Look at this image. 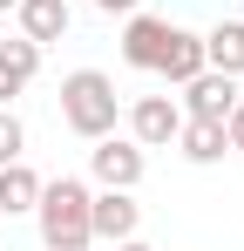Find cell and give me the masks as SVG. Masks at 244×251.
Wrapping results in <instances>:
<instances>
[{
    "label": "cell",
    "mask_w": 244,
    "mask_h": 251,
    "mask_svg": "<svg viewBox=\"0 0 244 251\" xmlns=\"http://www.w3.org/2000/svg\"><path fill=\"white\" fill-rule=\"evenodd\" d=\"M109 251H149V245H143V238H122V245H109Z\"/></svg>",
    "instance_id": "cell-16"
},
{
    "label": "cell",
    "mask_w": 244,
    "mask_h": 251,
    "mask_svg": "<svg viewBox=\"0 0 244 251\" xmlns=\"http://www.w3.org/2000/svg\"><path fill=\"white\" fill-rule=\"evenodd\" d=\"M170 34H176V27H170L163 14H143V7H136V14H122V61H129V68H143V75H156Z\"/></svg>",
    "instance_id": "cell-5"
},
{
    "label": "cell",
    "mask_w": 244,
    "mask_h": 251,
    "mask_svg": "<svg viewBox=\"0 0 244 251\" xmlns=\"http://www.w3.org/2000/svg\"><path fill=\"white\" fill-rule=\"evenodd\" d=\"M88 170H95V183H102V190H136V183H143V170H149V150H143L136 136H95Z\"/></svg>",
    "instance_id": "cell-3"
},
{
    "label": "cell",
    "mask_w": 244,
    "mask_h": 251,
    "mask_svg": "<svg viewBox=\"0 0 244 251\" xmlns=\"http://www.w3.org/2000/svg\"><path fill=\"white\" fill-rule=\"evenodd\" d=\"M14 21H21V34H27L34 48H48V41L68 34L75 7H68V0H14Z\"/></svg>",
    "instance_id": "cell-8"
},
{
    "label": "cell",
    "mask_w": 244,
    "mask_h": 251,
    "mask_svg": "<svg viewBox=\"0 0 244 251\" xmlns=\"http://www.w3.org/2000/svg\"><path fill=\"white\" fill-rule=\"evenodd\" d=\"M21 150H27V129H21V116H14V109H0V163H14Z\"/></svg>",
    "instance_id": "cell-14"
},
{
    "label": "cell",
    "mask_w": 244,
    "mask_h": 251,
    "mask_svg": "<svg viewBox=\"0 0 244 251\" xmlns=\"http://www.w3.org/2000/svg\"><path fill=\"white\" fill-rule=\"evenodd\" d=\"M88 183L81 176H54V183H41L34 197V224H41V245L48 251H88L95 245V231H88Z\"/></svg>",
    "instance_id": "cell-1"
},
{
    "label": "cell",
    "mask_w": 244,
    "mask_h": 251,
    "mask_svg": "<svg viewBox=\"0 0 244 251\" xmlns=\"http://www.w3.org/2000/svg\"><path fill=\"white\" fill-rule=\"evenodd\" d=\"M176 150H183V163H217L231 143H224V123H197V116H183V129H176Z\"/></svg>",
    "instance_id": "cell-13"
},
{
    "label": "cell",
    "mask_w": 244,
    "mask_h": 251,
    "mask_svg": "<svg viewBox=\"0 0 244 251\" xmlns=\"http://www.w3.org/2000/svg\"><path fill=\"white\" fill-rule=\"evenodd\" d=\"M7 7H14V0H0V14H7Z\"/></svg>",
    "instance_id": "cell-17"
},
{
    "label": "cell",
    "mask_w": 244,
    "mask_h": 251,
    "mask_svg": "<svg viewBox=\"0 0 244 251\" xmlns=\"http://www.w3.org/2000/svg\"><path fill=\"white\" fill-rule=\"evenodd\" d=\"M231 102H238V75L203 68V75L183 82V116H197V123H224V116H231Z\"/></svg>",
    "instance_id": "cell-7"
},
{
    "label": "cell",
    "mask_w": 244,
    "mask_h": 251,
    "mask_svg": "<svg viewBox=\"0 0 244 251\" xmlns=\"http://www.w3.org/2000/svg\"><path fill=\"white\" fill-rule=\"evenodd\" d=\"M88 231H95L102 245L136 238V231H143V204H136V190H95V197H88Z\"/></svg>",
    "instance_id": "cell-6"
},
{
    "label": "cell",
    "mask_w": 244,
    "mask_h": 251,
    "mask_svg": "<svg viewBox=\"0 0 244 251\" xmlns=\"http://www.w3.org/2000/svg\"><path fill=\"white\" fill-rule=\"evenodd\" d=\"M41 183H48V176H34L21 156H14V163H0V217H27L34 197H41Z\"/></svg>",
    "instance_id": "cell-11"
},
{
    "label": "cell",
    "mask_w": 244,
    "mask_h": 251,
    "mask_svg": "<svg viewBox=\"0 0 244 251\" xmlns=\"http://www.w3.org/2000/svg\"><path fill=\"white\" fill-rule=\"evenodd\" d=\"M156 75H163L170 88H183L190 75H203V34L176 27V34H170V48H163V61H156Z\"/></svg>",
    "instance_id": "cell-10"
},
{
    "label": "cell",
    "mask_w": 244,
    "mask_h": 251,
    "mask_svg": "<svg viewBox=\"0 0 244 251\" xmlns=\"http://www.w3.org/2000/svg\"><path fill=\"white\" fill-rule=\"evenodd\" d=\"M41 75V48L21 34V41H0V109H14V95Z\"/></svg>",
    "instance_id": "cell-9"
},
{
    "label": "cell",
    "mask_w": 244,
    "mask_h": 251,
    "mask_svg": "<svg viewBox=\"0 0 244 251\" xmlns=\"http://www.w3.org/2000/svg\"><path fill=\"white\" fill-rule=\"evenodd\" d=\"M95 7H102V14H109V21H116V14H136V7H143V0H95Z\"/></svg>",
    "instance_id": "cell-15"
},
{
    "label": "cell",
    "mask_w": 244,
    "mask_h": 251,
    "mask_svg": "<svg viewBox=\"0 0 244 251\" xmlns=\"http://www.w3.org/2000/svg\"><path fill=\"white\" fill-rule=\"evenodd\" d=\"M61 123L75 129L81 143L116 136V123H122V95H116V82H109L102 68H75V75H61Z\"/></svg>",
    "instance_id": "cell-2"
},
{
    "label": "cell",
    "mask_w": 244,
    "mask_h": 251,
    "mask_svg": "<svg viewBox=\"0 0 244 251\" xmlns=\"http://www.w3.org/2000/svg\"><path fill=\"white\" fill-rule=\"evenodd\" d=\"M176 129H183V102H176V95H136V102H129V136H136L143 150H170Z\"/></svg>",
    "instance_id": "cell-4"
},
{
    "label": "cell",
    "mask_w": 244,
    "mask_h": 251,
    "mask_svg": "<svg viewBox=\"0 0 244 251\" xmlns=\"http://www.w3.org/2000/svg\"><path fill=\"white\" fill-rule=\"evenodd\" d=\"M203 68L244 75V21H217V27L203 34Z\"/></svg>",
    "instance_id": "cell-12"
}]
</instances>
